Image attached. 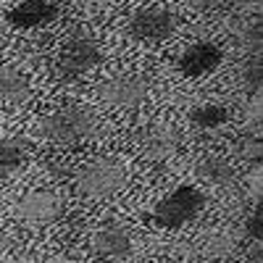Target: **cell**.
Here are the masks:
<instances>
[{"instance_id":"cell-1","label":"cell","mask_w":263,"mask_h":263,"mask_svg":"<svg viewBox=\"0 0 263 263\" xmlns=\"http://www.w3.org/2000/svg\"><path fill=\"white\" fill-rule=\"evenodd\" d=\"M100 58H103V53H100L98 42L87 34L84 29H71V34L66 37L63 48L58 53L55 77L63 79V82H74L82 74L92 71L95 66L100 63Z\"/></svg>"},{"instance_id":"cell-2","label":"cell","mask_w":263,"mask_h":263,"mask_svg":"<svg viewBox=\"0 0 263 263\" xmlns=\"http://www.w3.org/2000/svg\"><path fill=\"white\" fill-rule=\"evenodd\" d=\"M42 137L55 145H77L95 132V116L79 105H66L48 114L40 124Z\"/></svg>"},{"instance_id":"cell-3","label":"cell","mask_w":263,"mask_h":263,"mask_svg":"<svg viewBox=\"0 0 263 263\" xmlns=\"http://www.w3.org/2000/svg\"><path fill=\"white\" fill-rule=\"evenodd\" d=\"M203 208H205V195L197 187L182 184L174 192H168L163 200L153 208L150 218L161 229H182L184 224L195 221V218L203 213Z\"/></svg>"},{"instance_id":"cell-4","label":"cell","mask_w":263,"mask_h":263,"mask_svg":"<svg viewBox=\"0 0 263 263\" xmlns=\"http://www.w3.org/2000/svg\"><path fill=\"white\" fill-rule=\"evenodd\" d=\"M124 184H126V166L119 158H98L87 163L77 177V192L90 197V200L114 195Z\"/></svg>"},{"instance_id":"cell-5","label":"cell","mask_w":263,"mask_h":263,"mask_svg":"<svg viewBox=\"0 0 263 263\" xmlns=\"http://www.w3.org/2000/svg\"><path fill=\"white\" fill-rule=\"evenodd\" d=\"M182 132L168 121H147L135 132V145L147 161H168L179 150Z\"/></svg>"},{"instance_id":"cell-6","label":"cell","mask_w":263,"mask_h":263,"mask_svg":"<svg viewBox=\"0 0 263 263\" xmlns=\"http://www.w3.org/2000/svg\"><path fill=\"white\" fill-rule=\"evenodd\" d=\"M150 95V79L142 74H116L98 87V98L114 108H137Z\"/></svg>"},{"instance_id":"cell-7","label":"cell","mask_w":263,"mask_h":263,"mask_svg":"<svg viewBox=\"0 0 263 263\" xmlns=\"http://www.w3.org/2000/svg\"><path fill=\"white\" fill-rule=\"evenodd\" d=\"M61 213H63V200L55 192H50V190L27 192L16 203L18 221L27 224V227H48V224L58 221Z\"/></svg>"},{"instance_id":"cell-8","label":"cell","mask_w":263,"mask_h":263,"mask_svg":"<svg viewBox=\"0 0 263 263\" xmlns=\"http://www.w3.org/2000/svg\"><path fill=\"white\" fill-rule=\"evenodd\" d=\"M177 18L166 8H137L129 16L126 32L132 40H142V42H161L174 34Z\"/></svg>"},{"instance_id":"cell-9","label":"cell","mask_w":263,"mask_h":263,"mask_svg":"<svg viewBox=\"0 0 263 263\" xmlns=\"http://www.w3.org/2000/svg\"><path fill=\"white\" fill-rule=\"evenodd\" d=\"M224 61V53L218 45H213V42H195V45H190L179 61H177V69L190 77V79H197V77H208L213 74L218 66H221Z\"/></svg>"},{"instance_id":"cell-10","label":"cell","mask_w":263,"mask_h":263,"mask_svg":"<svg viewBox=\"0 0 263 263\" xmlns=\"http://www.w3.org/2000/svg\"><path fill=\"white\" fill-rule=\"evenodd\" d=\"M61 16V8L50 0H21L16 8H11L6 13L8 24L16 29H37L45 27L50 21H55Z\"/></svg>"},{"instance_id":"cell-11","label":"cell","mask_w":263,"mask_h":263,"mask_svg":"<svg viewBox=\"0 0 263 263\" xmlns=\"http://www.w3.org/2000/svg\"><path fill=\"white\" fill-rule=\"evenodd\" d=\"M132 234L121 224H108L92 237V253L103 260H124L132 255Z\"/></svg>"},{"instance_id":"cell-12","label":"cell","mask_w":263,"mask_h":263,"mask_svg":"<svg viewBox=\"0 0 263 263\" xmlns=\"http://www.w3.org/2000/svg\"><path fill=\"white\" fill-rule=\"evenodd\" d=\"M239 232L234 227H218V229H211L203 239H200V253L205 258H213V260H221V258H229L237 248H239Z\"/></svg>"},{"instance_id":"cell-13","label":"cell","mask_w":263,"mask_h":263,"mask_svg":"<svg viewBox=\"0 0 263 263\" xmlns=\"http://www.w3.org/2000/svg\"><path fill=\"white\" fill-rule=\"evenodd\" d=\"M32 98V84L18 69L3 66L0 69V103L6 105H24Z\"/></svg>"},{"instance_id":"cell-14","label":"cell","mask_w":263,"mask_h":263,"mask_svg":"<svg viewBox=\"0 0 263 263\" xmlns=\"http://www.w3.org/2000/svg\"><path fill=\"white\" fill-rule=\"evenodd\" d=\"M195 174L197 179L205 182V184H213V187H229L234 184V166L221 158V156H205L197 161L195 166Z\"/></svg>"},{"instance_id":"cell-15","label":"cell","mask_w":263,"mask_h":263,"mask_svg":"<svg viewBox=\"0 0 263 263\" xmlns=\"http://www.w3.org/2000/svg\"><path fill=\"white\" fill-rule=\"evenodd\" d=\"M29 158L27 137H3L0 140V174H13Z\"/></svg>"},{"instance_id":"cell-16","label":"cell","mask_w":263,"mask_h":263,"mask_svg":"<svg viewBox=\"0 0 263 263\" xmlns=\"http://www.w3.org/2000/svg\"><path fill=\"white\" fill-rule=\"evenodd\" d=\"M190 121L203 132H213V129H221L229 121V111L218 103H203L190 111Z\"/></svg>"},{"instance_id":"cell-17","label":"cell","mask_w":263,"mask_h":263,"mask_svg":"<svg viewBox=\"0 0 263 263\" xmlns=\"http://www.w3.org/2000/svg\"><path fill=\"white\" fill-rule=\"evenodd\" d=\"M237 153H239V158L253 161V163H260V158H263V140L255 137V135H248V137L239 140Z\"/></svg>"},{"instance_id":"cell-18","label":"cell","mask_w":263,"mask_h":263,"mask_svg":"<svg viewBox=\"0 0 263 263\" xmlns=\"http://www.w3.org/2000/svg\"><path fill=\"white\" fill-rule=\"evenodd\" d=\"M242 84L253 92L260 90V84H263V63H260V58H253L242 69Z\"/></svg>"},{"instance_id":"cell-19","label":"cell","mask_w":263,"mask_h":263,"mask_svg":"<svg viewBox=\"0 0 263 263\" xmlns=\"http://www.w3.org/2000/svg\"><path fill=\"white\" fill-rule=\"evenodd\" d=\"M248 237H253L255 242L263 239V211L260 208H255V213L250 216V221H248Z\"/></svg>"},{"instance_id":"cell-20","label":"cell","mask_w":263,"mask_h":263,"mask_svg":"<svg viewBox=\"0 0 263 263\" xmlns=\"http://www.w3.org/2000/svg\"><path fill=\"white\" fill-rule=\"evenodd\" d=\"M260 37H263V34H260V27H253V29L245 32V40H242V42H245L253 53H260Z\"/></svg>"},{"instance_id":"cell-21","label":"cell","mask_w":263,"mask_h":263,"mask_svg":"<svg viewBox=\"0 0 263 263\" xmlns=\"http://www.w3.org/2000/svg\"><path fill=\"white\" fill-rule=\"evenodd\" d=\"M187 6H192L195 11H208L216 6V0H187Z\"/></svg>"},{"instance_id":"cell-22","label":"cell","mask_w":263,"mask_h":263,"mask_svg":"<svg viewBox=\"0 0 263 263\" xmlns=\"http://www.w3.org/2000/svg\"><path fill=\"white\" fill-rule=\"evenodd\" d=\"M40 263H74V260L66 258V255H48V258H42Z\"/></svg>"},{"instance_id":"cell-23","label":"cell","mask_w":263,"mask_h":263,"mask_svg":"<svg viewBox=\"0 0 263 263\" xmlns=\"http://www.w3.org/2000/svg\"><path fill=\"white\" fill-rule=\"evenodd\" d=\"M8 245H11V237H8L3 229H0V253H6V250H8Z\"/></svg>"},{"instance_id":"cell-24","label":"cell","mask_w":263,"mask_h":263,"mask_svg":"<svg viewBox=\"0 0 263 263\" xmlns=\"http://www.w3.org/2000/svg\"><path fill=\"white\" fill-rule=\"evenodd\" d=\"M95 3H100V6H111V3H119V0H95Z\"/></svg>"}]
</instances>
